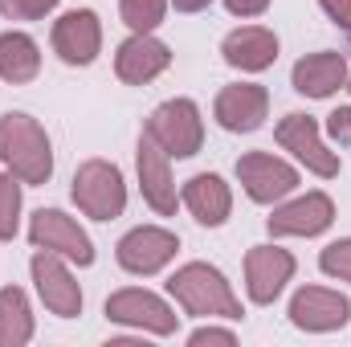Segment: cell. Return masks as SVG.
Returning <instances> with one entry per match:
<instances>
[{"label":"cell","mask_w":351,"mask_h":347,"mask_svg":"<svg viewBox=\"0 0 351 347\" xmlns=\"http://www.w3.org/2000/svg\"><path fill=\"white\" fill-rule=\"evenodd\" d=\"M168 294L184 307V315L192 319H241V298L233 294L229 278L208 265V261H188L168 278Z\"/></svg>","instance_id":"obj_1"},{"label":"cell","mask_w":351,"mask_h":347,"mask_svg":"<svg viewBox=\"0 0 351 347\" xmlns=\"http://www.w3.org/2000/svg\"><path fill=\"white\" fill-rule=\"evenodd\" d=\"M0 164L21 184H49L53 147H49L45 127L33 115H21V110L0 115Z\"/></svg>","instance_id":"obj_2"},{"label":"cell","mask_w":351,"mask_h":347,"mask_svg":"<svg viewBox=\"0 0 351 347\" xmlns=\"http://www.w3.org/2000/svg\"><path fill=\"white\" fill-rule=\"evenodd\" d=\"M168 156L176 160H192L200 147H204V119H200V106L192 98H168L152 110L147 127H143Z\"/></svg>","instance_id":"obj_3"},{"label":"cell","mask_w":351,"mask_h":347,"mask_svg":"<svg viewBox=\"0 0 351 347\" xmlns=\"http://www.w3.org/2000/svg\"><path fill=\"white\" fill-rule=\"evenodd\" d=\"M70 196L90 221H114L127 208V184H123V172L110 160H86L74 172Z\"/></svg>","instance_id":"obj_4"},{"label":"cell","mask_w":351,"mask_h":347,"mask_svg":"<svg viewBox=\"0 0 351 347\" xmlns=\"http://www.w3.org/2000/svg\"><path fill=\"white\" fill-rule=\"evenodd\" d=\"M29 241H33V250H49L74 265H94V241L62 208H37L29 221Z\"/></svg>","instance_id":"obj_5"},{"label":"cell","mask_w":351,"mask_h":347,"mask_svg":"<svg viewBox=\"0 0 351 347\" xmlns=\"http://www.w3.org/2000/svg\"><path fill=\"white\" fill-rule=\"evenodd\" d=\"M106 319L123 323V327H135V331H147V335H176V327H180V315L172 307L160 294L139 290V286L114 290L106 298Z\"/></svg>","instance_id":"obj_6"},{"label":"cell","mask_w":351,"mask_h":347,"mask_svg":"<svg viewBox=\"0 0 351 347\" xmlns=\"http://www.w3.org/2000/svg\"><path fill=\"white\" fill-rule=\"evenodd\" d=\"M274 139H278L298 164H306V172L323 176V180H335V176H339V156L323 143L319 123H315L311 115H302V110L286 115V119L274 127Z\"/></svg>","instance_id":"obj_7"},{"label":"cell","mask_w":351,"mask_h":347,"mask_svg":"<svg viewBox=\"0 0 351 347\" xmlns=\"http://www.w3.org/2000/svg\"><path fill=\"white\" fill-rule=\"evenodd\" d=\"M176 254H180V237H176L172 229H160V225H139V229L123 233L119 246H114L119 265H123L127 274H135V278L160 274Z\"/></svg>","instance_id":"obj_8"},{"label":"cell","mask_w":351,"mask_h":347,"mask_svg":"<svg viewBox=\"0 0 351 347\" xmlns=\"http://www.w3.org/2000/svg\"><path fill=\"white\" fill-rule=\"evenodd\" d=\"M29 270H33V286H37V294H41L49 315H58V319L82 315V286L74 282L66 258H58L49 250H37L33 261H29Z\"/></svg>","instance_id":"obj_9"},{"label":"cell","mask_w":351,"mask_h":347,"mask_svg":"<svg viewBox=\"0 0 351 347\" xmlns=\"http://www.w3.org/2000/svg\"><path fill=\"white\" fill-rule=\"evenodd\" d=\"M135 168H139V188L143 200L160 213V217H176L180 208V192H176V176H172V156L143 131L139 147H135Z\"/></svg>","instance_id":"obj_10"},{"label":"cell","mask_w":351,"mask_h":347,"mask_svg":"<svg viewBox=\"0 0 351 347\" xmlns=\"http://www.w3.org/2000/svg\"><path fill=\"white\" fill-rule=\"evenodd\" d=\"M237 180L254 204H274L298 188V168H290L286 160H278L269 152H245L237 160Z\"/></svg>","instance_id":"obj_11"},{"label":"cell","mask_w":351,"mask_h":347,"mask_svg":"<svg viewBox=\"0 0 351 347\" xmlns=\"http://www.w3.org/2000/svg\"><path fill=\"white\" fill-rule=\"evenodd\" d=\"M290 323H294L298 331H311V335L339 331V327L351 323V302H348V294H339V290L302 286V290L290 298Z\"/></svg>","instance_id":"obj_12"},{"label":"cell","mask_w":351,"mask_h":347,"mask_svg":"<svg viewBox=\"0 0 351 347\" xmlns=\"http://www.w3.org/2000/svg\"><path fill=\"white\" fill-rule=\"evenodd\" d=\"M294 270H298V261H294L290 250H282V246H254L245 254V294H250V302L269 307L286 290Z\"/></svg>","instance_id":"obj_13"},{"label":"cell","mask_w":351,"mask_h":347,"mask_svg":"<svg viewBox=\"0 0 351 347\" xmlns=\"http://www.w3.org/2000/svg\"><path fill=\"white\" fill-rule=\"evenodd\" d=\"M53 53L66 66H90L102 53V21L94 8H70L53 21Z\"/></svg>","instance_id":"obj_14"},{"label":"cell","mask_w":351,"mask_h":347,"mask_svg":"<svg viewBox=\"0 0 351 347\" xmlns=\"http://www.w3.org/2000/svg\"><path fill=\"white\" fill-rule=\"evenodd\" d=\"M335 225V200L327 192H306L282 208H274V217L265 221V229L274 237H319Z\"/></svg>","instance_id":"obj_15"},{"label":"cell","mask_w":351,"mask_h":347,"mask_svg":"<svg viewBox=\"0 0 351 347\" xmlns=\"http://www.w3.org/2000/svg\"><path fill=\"white\" fill-rule=\"evenodd\" d=\"M265 115H269V90L258 86V82H233V86L221 90L217 102H213V119L225 131H233V135L258 131L265 123Z\"/></svg>","instance_id":"obj_16"},{"label":"cell","mask_w":351,"mask_h":347,"mask_svg":"<svg viewBox=\"0 0 351 347\" xmlns=\"http://www.w3.org/2000/svg\"><path fill=\"white\" fill-rule=\"evenodd\" d=\"M172 66V49L152 33H131L114 53V74L127 86H147Z\"/></svg>","instance_id":"obj_17"},{"label":"cell","mask_w":351,"mask_h":347,"mask_svg":"<svg viewBox=\"0 0 351 347\" xmlns=\"http://www.w3.org/2000/svg\"><path fill=\"white\" fill-rule=\"evenodd\" d=\"M180 204L196 217V225L221 229V225L229 221V213H233V192H229V184H225L217 172H200V176H192V180L184 184Z\"/></svg>","instance_id":"obj_18"},{"label":"cell","mask_w":351,"mask_h":347,"mask_svg":"<svg viewBox=\"0 0 351 347\" xmlns=\"http://www.w3.org/2000/svg\"><path fill=\"white\" fill-rule=\"evenodd\" d=\"M221 53L233 70L241 74H262L278 62V37L265 25H241L221 41Z\"/></svg>","instance_id":"obj_19"},{"label":"cell","mask_w":351,"mask_h":347,"mask_svg":"<svg viewBox=\"0 0 351 347\" xmlns=\"http://www.w3.org/2000/svg\"><path fill=\"white\" fill-rule=\"evenodd\" d=\"M290 86L306 98H331L339 86H348V58L335 53V49H323V53H306L294 62L290 70Z\"/></svg>","instance_id":"obj_20"},{"label":"cell","mask_w":351,"mask_h":347,"mask_svg":"<svg viewBox=\"0 0 351 347\" xmlns=\"http://www.w3.org/2000/svg\"><path fill=\"white\" fill-rule=\"evenodd\" d=\"M41 74V49L29 33H0V78L12 82V86H25Z\"/></svg>","instance_id":"obj_21"},{"label":"cell","mask_w":351,"mask_h":347,"mask_svg":"<svg viewBox=\"0 0 351 347\" xmlns=\"http://www.w3.org/2000/svg\"><path fill=\"white\" fill-rule=\"evenodd\" d=\"M33 339V307L21 286L0 290V347H25Z\"/></svg>","instance_id":"obj_22"},{"label":"cell","mask_w":351,"mask_h":347,"mask_svg":"<svg viewBox=\"0 0 351 347\" xmlns=\"http://www.w3.org/2000/svg\"><path fill=\"white\" fill-rule=\"evenodd\" d=\"M119 12L131 33H156L168 16V0H119Z\"/></svg>","instance_id":"obj_23"},{"label":"cell","mask_w":351,"mask_h":347,"mask_svg":"<svg viewBox=\"0 0 351 347\" xmlns=\"http://www.w3.org/2000/svg\"><path fill=\"white\" fill-rule=\"evenodd\" d=\"M21 229V180L0 168V241H12Z\"/></svg>","instance_id":"obj_24"},{"label":"cell","mask_w":351,"mask_h":347,"mask_svg":"<svg viewBox=\"0 0 351 347\" xmlns=\"http://www.w3.org/2000/svg\"><path fill=\"white\" fill-rule=\"evenodd\" d=\"M319 270H323L327 278L351 282V237H339V241H331V246L319 254Z\"/></svg>","instance_id":"obj_25"},{"label":"cell","mask_w":351,"mask_h":347,"mask_svg":"<svg viewBox=\"0 0 351 347\" xmlns=\"http://www.w3.org/2000/svg\"><path fill=\"white\" fill-rule=\"evenodd\" d=\"M58 8V0H0L4 21H41Z\"/></svg>","instance_id":"obj_26"},{"label":"cell","mask_w":351,"mask_h":347,"mask_svg":"<svg viewBox=\"0 0 351 347\" xmlns=\"http://www.w3.org/2000/svg\"><path fill=\"white\" fill-rule=\"evenodd\" d=\"M327 135L339 143V147H351V106H339L327 115Z\"/></svg>","instance_id":"obj_27"},{"label":"cell","mask_w":351,"mask_h":347,"mask_svg":"<svg viewBox=\"0 0 351 347\" xmlns=\"http://www.w3.org/2000/svg\"><path fill=\"white\" fill-rule=\"evenodd\" d=\"M204 344L233 347V344H237V335H233V331H225V327H196V331L188 335V347H204Z\"/></svg>","instance_id":"obj_28"},{"label":"cell","mask_w":351,"mask_h":347,"mask_svg":"<svg viewBox=\"0 0 351 347\" xmlns=\"http://www.w3.org/2000/svg\"><path fill=\"white\" fill-rule=\"evenodd\" d=\"M319 4H323V12H327L339 29L351 33V0H319Z\"/></svg>","instance_id":"obj_29"},{"label":"cell","mask_w":351,"mask_h":347,"mask_svg":"<svg viewBox=\"0 0 351 347\" xmlns=\"http://www.w3.org/2000/svg\"><path fill=\"white\" fill-rule=\"evenodd\" d=\"M225 8H229L233 16L250 21V16H262L265 8H269V0H225Z\"/></svg>","instance_id":"obj_30"},{"label":"cell","mask_w":351,"mask_h":347,"mask_svg":"<svg viewBox=\"0 0 351 347\" xmlns=\"http://www.w3.org/2000/svg\"><path fill=\"white\" fill-rule=\"evenodd\" d=\"M168 4H172L176 12H204L213 0H168Z\"/></svg>","instance_id":"obj_31"},{"label":"cell","mask_w":351,"mask_h":347,"mask_svg":"<svg viewBox=\"0 0 351 347\" xmlns=\"http://www.w3.org/2000/svg\"><path fill=\"white\" fill-rule=\"evenodd\" d=\"M348 90H351V74H348Z\"/></svg>","instance_id":"obj_32"}]
</instances>
